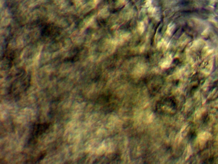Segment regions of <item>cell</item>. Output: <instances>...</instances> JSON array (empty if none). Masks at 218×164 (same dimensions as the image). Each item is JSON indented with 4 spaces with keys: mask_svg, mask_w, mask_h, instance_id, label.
<instances>
[{
    "mask_svg": "<svg viewBox=\"0 0 218 164\" xmlns=\"http://www.w3.org/2000/svg\"><path fill=\"white\" fill-rule=\"evenodd\" d=\"M139 29L140 31L141 32L143 31L144 29V26L143 23H141V24H140V25L139 26Z\"/></svg>",
    "mask_w": 218,
    "mask_h": 164,
    "instance_id": "7a4b0ae2",
    "label": "cell"
},
{
    "mask_svg": "<svg viewBox=\"0 0 218 164\" xmlns=\"http://www.w3.org/2000/svg\"><path fill=\"white\" fill-rule=\"evenodd\" d=\"M48 126V124H47V123H45V124L43 123V124H39V125H37L36 127L34 130V134L35 136H37L41 135L47 129Z\"/></svg>",
    "mask_w": 218,
    "mask_h": 164,
    "instance_id": "6da1fadb",
    "label": "cell"
}]
</instances>
